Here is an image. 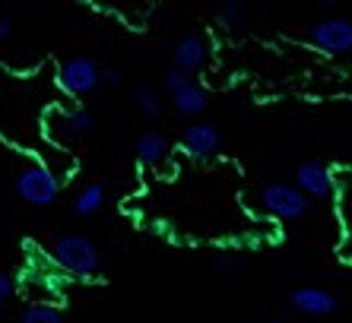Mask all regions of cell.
<instances>
[{"instance_id":"6da1fadb","label":"cell","mask_w":352,"mask_h":323,"mask_svg":"<svg viewBox=\"0 0 352 323\" xmlns=\"http://www.w3.org/2000/svg\"><path fill=\"white\" fill-rule=\"evenodd\" d=\"M51 260L60 273L74 276V279H92L102 267V254L86 234H60L51 244Z\"/></svg>"},{"instance_id":"7a4b0ae2","label":"cell","mask_w":352,"mask_h":323,"mask_svg":"<svg viewBox=\"0 0 352 323\" xmlns=\"http://www.w3.org/2000/svg\"><path fill=\"white\" fill-rule=\"evenodd\" d=\"M58 86L70 98H86L102 86V67L86 54L67 57L64 64L58 67Z\"/></svg>"},{"instance_id":"3957f363","label":"cell","mask_w":352,"mask_h":323,"mask_svg":"<svg viewBox=\"0 0 352 323\" xmlns=\"http://www.w3.org/2000/svg\"><path fill=\"white\" fill-rule=\"evenodd\" d=\"M16 194L29 206H51L60 194V181L54 178V171L45 165H25L16 175Z\"/></svg>"},{"instance_id":"277c9868","label":"cell","mask_w":352,"mask_h":323,"mask_svg":"<svg viewBox=\"0 0 352 323\" xmlns=\"http://www.w3.org/2000/svg\"><path fill=\"white\" fill-rule=\"evenodd\" d=\"M261 206L267 216L295 222V219H302L308 212V197L292 184H267L261 190Z\"/></svg>"},{"instance_id":"5b68a950","label":"cell","mask_w":352,"mask_h":323,"mask_svg":"<svg viewBox=\"0 0 352 323\" xmlns=\"http://www.w3.org/2000/svg\"><path fill=\"white\" fill-rule=\"evenodd\" d=\"M311 45L324 54H352V19L343 16H330V19H320L318 25H311L308 32Z\"/></svg>"},{"instance_id":"8992f818","label":"cell","mask_w":352,"mask_h":323,"mask_svg":"<svg viewBox=\"0 0 352 323\" xmlns=\"http://www.w3.org/2000/svg\"><path fill=\"white\" fill-rule=\"evenodd\" d=\"M219 143H222L219 127H213V124H206V121L188 124L184 133H181V153L194 162L213 159V155L219 153Z\"/></svg>"},{"instance_id":"52a82bcc","label":"cell","mask_w":352,"mask_h":323,"mask_svg":"<svg viewBox=\"0 0 352 323\" xmlns=\"http://www.w3.org/2000/svg\"><path fill=\"white\" fill-rule=\"evenodd\" d=\"M295 181H298V190H302L305 197H318V200H324V197H330L336 190L330 165H324V162H318V159L302 162L298 171H295Z\"/></svg>"},{"instance_id":"ba28073f","label":"cell","mask_w":352,"mask_h":323,"mask_svg":"<svg viewBox=\"0 0 352 323\" xmlns=\"http://www.w3.org/2000/svg\"><path fill=\"white\" fill-rule=\"evenodd\" d=\"M210 64V45H206L204 35L188 32L175 41V67L194 76L197 70H204Z\"/></svg>"},{"instance_id":"9c48e42d","label":"cell","mask_w":352,"mask_h":323,"mask_svg":"<svg viewBox=\"0 0 352 323\" xmlns=\"http://www.w3.org/2000/svg\"><path fill=\"white\" fill-rule=\"evenodd\" d=\"M289 304L295 307V311H302V314L308 317H327L336 311V295L327 289H318V285H305V289H295L289 291Z\"/></svg>"},{"instance_id":"30bf717a","label":"cell","mask_w":352,"mask_h":323,"mask_svg":"<svg viewBox=\"0 0 352 323\" xmlns=\"http://www.w3.org/2000/svg\"><path fill=\"white\" fill-rule=\"evenodd\" d=\"M172 105H175V111L184 114V118H197V114H204L206 105H210V92L197 80H190L188 86H181L172 96Z\"/></svg>"},{"instance_id":"8fae6325","label":"cell","mask_w":352,"mask_h":323,"mask_svg":"<svg viewBox=\"0 0 352 323\" xmlns=\"http://www.w3.org/2000/svg\"><path fill=\"white\" fill-rule=\"evenodd\" d=\"M168 155V140L159 133V130H143L137 137V159L143 165H156Z\"/></svg>"},{"instance_id":"7c38bea8","label":"cell","mask_w":352,"mask_h":323,"mask_svg":"<svg viewBox=\"0 0 352 323\" xmlns=\"http://www.w3.org/2000/svg\"><path fill=\"white\" fill-rule=\"evenodd\" d=\"M105 206V184H98V181H92V184H86L76 194V200H74V212L76 216H92V212H98Z\"/></svg>"},{"instance_id":"4fadbf2b","label":"cell","mask_w":352,"mask_h":323,"mask_svg":"<svg viewBox=\"0 0 352 323\" xmlns=\"http://www.w3.org/2000/svg\"><path fill=\"white\" fill-rule=\"evenodd\" d=\"M133 105H137V111L143 114V118H159L162 114V96H159L149 82H140L137 89H133Z\"/></svg>"},{"instance_id":"5bb4252c","label":"cell","mask_w":352,"mask_h":323,"mask_svg":"<svg viewBox=\"0 0 352 323\" xmlns=\"http://www.w3.org/2000/svg\"><path fill=\"white\" fill-rule=\"evenodd\" d=\"M245 16H248V7L241 0H222L219 7H216V23L222 29H238V25L245 23Z\"/></svg>"},{"instance_id":"9a60e30c","label":"cell","mask_w":352,"mask_h":323,"mask_svg":"<svg viewBox=\"0 0 352 323\" xmlns=\"http://www.w3.org/2000/svg\"><path fill=\"white\" fill-rule=\"evenodd\" d=\"M60 118H64V127H67V133H92V127H96V121H92V114L86 111V108H80V105H70V108H64L60 111Z\"/></svg>"},{"instance_id":"2e32d148","label":"cell","mask_w":352,"mask_h":323,"mask_svg":"<svg viewBox=\"0 0 352 323\" xmlns=\"http://www.w3.org/2000/svg\"><path fill=\"white\" fill-rule=\"evenodd\" d=\"M19 323H67L64 314H60V307L54 304H29L19 317Z\"/></svg>"},{"instance_id":"e0dca14e","label":"cell","mask_w":352,"mask_h":323,"mask_svg":"<svg viewBox=\"0 0 352 323\" xmlns=\"http://www.w3.org/2000/svg\"><path fill=\"white\" fill-rule=\"evenodd\" d=\"M194 80V76H190V73H184V70H178V67H168V70H165V76H162V86H165V92H168V96H175V92L181 89V86H188V82Z\"/></svg>"},{"instance_id":"ac0fdd59","label":"cell","mask_w":352,"mask_h":323,"mask_svg":"<svg viewBox=\"0 0 352 323\" xmlns=\"http://www.w3.org/2000/svg\"><path fill=\"white\" fill-rule=\"evenodd\" d=\"M124 80H127V73H124L121 67H105V70H102V86H105V89H121Z\"/></svg>"},{"instance_id":"d6986e66","label":"cell","mask_w":352,"mask_h":323,"mask_svg":"<svg viewBox=\"0 0 352 323\" xmlns=\"http://www.w3.org/2000/svg\"><path fill=\"white\" fill-rule=\"evenodd\" d=\"M13 298V279L7 273H0V304Z\"/></svg>"},{"instance_id":"ffe728a7","label":"cell","mask_w":352,"mask_h":323,"mask_svg":"<svg viewBox=\"0 0 352 323\" xmlns=\"http://www.w3.org/2000/svg\"><path fill=\"white\" fill-rule=\"evenodd\" d=\"M10 38H13V23L7 16H0V45H7Z\"/></svg>"}]
</instances>
